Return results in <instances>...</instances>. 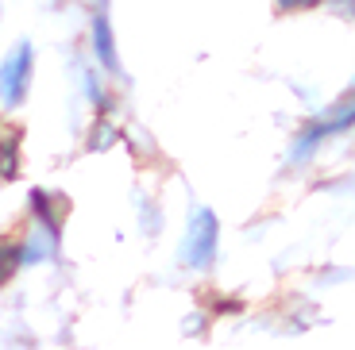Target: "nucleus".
<instances>
[{
	"label": "nucleus",
	"instance_id": "nucleus-3",
	"mask_svg": "<svg viewBox=\"0 0 355 350\" xmlns=\"http://www.w3.org/2000/svg\"><path fill=\"white\" fill-rule=\"evenodd\" d=\"M39 50L31 39H16L8 50L0 54V116H16L27 108L31 89H35Z\"/></svg>",
	"mask_w": 355,
	"mask_h": 350
},
{
	"label": "nucleus",
	"instance_id": "nucleus-4",
	"mask_svg": "<svg viewBox=\"0 0 355 350\" xmlns=\"http://www.w3.org/2000/svg\"><path fill=\"white\" fill-rule=\"evenodd\" d=\"M85 54L101 73H108L112 81L124 85V58H120V39H116V24L112 12H108V0H93L89 4V19H85Z\"/></svg>",
	"mask_w": 355,
	"mask_h": 350
},
{
	"label": "nucleus",
	"instance_id": "nucleus-9",
	"mask_svg": "<svg viewBox=\"0 0 355 350\" xmlns=\"http://www.w3.org/2000/svg\"><path fill=\"white\" fill-rule=\"evenodd\" d=\"M135 223H139V231L147 239L162 235V231H166V208H162L159 201H151V196H139V201H135Z\"/></svg>",
	"mask_w": 355,
	"mask_h": 350
},
{
	"label": "nucleus",
	"instance_id": "nucleus-11",
	"mask_svg": "<svg viewBox=\"0 0 355 350\" xmlns=\"http://www.w3.org/2000/svg\"><path fill=\"white\" fill-rule=\"evenodd\" d=\"M27 216H62V201L51 193V189H31L27 193Z\"/></svg>",
	"mask_w": 355,
	"mask_h": 350
},
{
	"label": "nucleus",
	"instance_id": "nucleus-5",
	"mask_svg": "<svg viewBox=\"0 0 355 350\" xmlns=\"http://www.w3.org/2000/svg\"><path fill=\"white\" fill-rule=\"evenodd\" d=\"M24 270H46L62 258V216H27L16 235Z\"/></svg>",
	"mask_w": 355,
	"mask_h": 350
},
{
	"label": "nucleus",
	"instance_id": "nucleus-14",
	"mask_svg": "<svg viewBox=\"0 0 355 350\" xmlns=\"http://www.w3.org/2000/svg\"><path fill=\"white\" fill-rule=\"evenodd\" d=\"M182 331H186V335H205V331H209V315H205V312L186 315V320H182Z\"/></svg>",
	"mask_w": 355,
	"mask_h": 350
},
{
	"label": "nucleus",
	"instance_id": "nucleus-12",
	"mask_svg": "<svg viewBox=\"0 0 355 350\" xmlns=\"http://www.w3.org/2000/svg\"><path fill=\"white\" fill-rule=\"evenodd\" d=\"M329 4V0H270V8L278 12V16H313V12H320Z\"/></svg>",
	"mask_w": 355,
	"mask_h": 350
},
{
	"label": "nucleus",
	"instance_id": "nucleus-13",
	"mask_svg": "<svg viewBox=\"0 0 355 350\" xmlns=\"http://www.w3.org/2000/svg\"><path fill=\"white\" fill-rule=\"evenodd\" d=\"M352 8H355V0H329L320 12H329L332 19H344L347 24V19H352Z\"/></svg>",
	"mask_w": 355,
	"mask_h": 350
},
{
	"label": "nucleus",
	"instance_id": "nucleus-7",
	"mask_svg": "<svg viewBox=\"0 0 355 350\" xmlns=\"http://www.w3.org/2000/svg\"><path fill=\"white\" fill-rule=\"evenodd\" d=\"M124 139H128V131L112 116H93V123H89V131H85V150L89 154H108V150H116Z\"/></svg>",
	"mask_w": 355,
	"mask_h": 350
},
{
	"label": "nucleus",
	"instance_id": "nucleus-15",
	"mask_svg": "<svg viewBox=\"0 0 355 350\" xmlns=\"http://www.w3.org/2000/svg\"><path fill=\"white\" fill-rule=\"evenodd\" d=\"M0 135H4V116H0Z\"/></svg>",
	"mask_w": 355,
	"mask_h": 350
},
{
	"label": "nucleus",
	"instance_id": "nucleus-1",
	"mask_svg": "<svg viewBox=\"0 0 355 350\" xmlns=\"http://www.w3.org/2000/svg\"><path fill=\"white\" fill-rule=\"evenodd\" d=\"M352 127H355V100L352 93H344L340 100L320 104L317 112H309V120L293 127V135L286 139V150H282V166L290 174H309L332 142L352 135Z\"/></svg>",
	"mask_w": 355,
	"mask_h": 350
},
{
	"label": "nucleus",
	"instance_id": "nucleus-6",
	"mask_svg": "<svg viewBox=\"0 0 355 350\" xmlns=\"http://www.w3.org/2000/svg\"><path fill=\"white\" fill-rule=\"evenodd\" d=\"M70 73H73L70 77L73 93L81 97V104H85L89 112L93 116H112L116 112V93H112L116 81L108 77V73H101L85 54H73L70 58Z\"/></svg>",
	"mask_w": 355,
	"mask_h": 350
},
{
	"label": "nucleus",
	"instance_id": "nucleus-8",
	"mask_svg": "<svg viewBox=\"0 0 355 350\" xmlns=\"http://www.w3.org/2000/svg\"><path fill=\"white\" fill-rule=\"evenodd\" d=\"M19 169H24V147H19V135L4 127V135H0V181H16Z\"/></svg>",
	"mask_w": 355,
	"mask_h": 350
},
{
	"label": "nucleus",
	"instance_id": "nucleus-2",
	"mask_svg": "<svg viewBox=\"0 0 355 350\" xmlns=\"http://www.w3.org/2000/svg\"><path fill=\"white\" fill-rule=\"evenodd\" d=\"M220 239H224V223L216 216V208L201 201H189L186 208V223L174 246V266L182 273H209L220 262Z\"/></svg>",
	"mask_w": 355,
	"mask_h": 350
},
{
	"label": "nucleus",
	"instance_id": "nucleus-10",
	"mask_svg": "<svg viewBox=\"0 0 355 350\" xmlns=\"http://www.w3.org/2000/svg\"><path fill=\"white\" fill-rule=\"evenodd\" d=\"M24 262H19V246H16V235L0 239V289H8L12 281L19 277Z\"/></svg>",
	"mask_w": 355,
	"mask_h": 350
}]
</instances>
